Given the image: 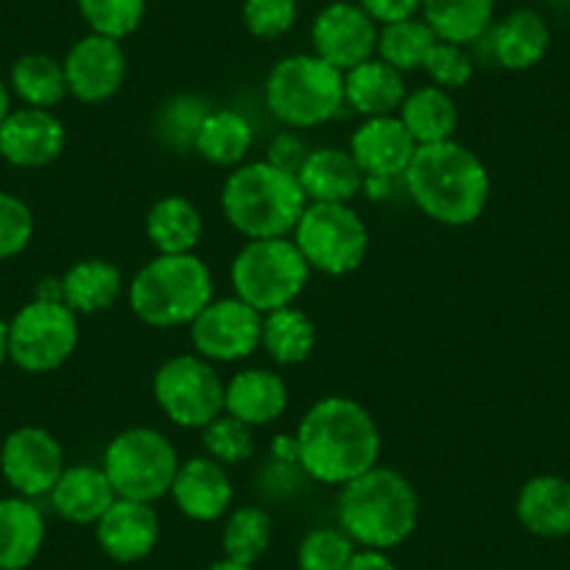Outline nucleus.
<instances>
[{"mask_svg": "<svg viewBox=\"0 0 570 570\" xmlns=\"http://www.w3.org/2000/svg\"><path fill=\"white\" fill-rule=\"evenodd\" d=\"M297 179L308 202L320 205H353L355 196L364 194V171L353 160L350 149H336V146H320L308 151Z\"/></svg>", "mask_w": 570, "mask_h": 570, "instance_id": "obj_20", "label": "nucleus"}, {"mask_svg": "<svg viewBox=\"0 0 570 570\" xmlns=\"http://www.w3.org/2000/svg\"><path fill=\"white\" fill-rule=\"evenodd\" d=\"M53 512L76 525H96L101 514L115 503V490L107 473L98 464H73L65 468L62 479L51 490Z\"/></svg>", "mask_w": 570, "mask_h": 570, "instance_id": "obj_23", "label": "nucleus"}, {"mask_svg": "<svg viewBox=\"0 0 570 570\" xmlns=\"http://www.w3.org/2000/svg\"><path fill=\"white\" fill-rule=\"evenodd\" d=\"M76 3L92 35L118 42L135 35L146 18V0H76Z\"/></svg>", "mask_w": 570, "mask_h": 570, "instance_id": "obj_36", "label": "nucleus"}, {"mask_svg": "<svg viewBox=\"0 0 570 570\" xmlns=\"http://www.w3.org/2000/svg\"><path fill=\"white\" fill-rule=\"evenodd\" d=\"M440 42L434 29L420 18L400 20V23L383 26L377 35V59L392 65L400 73L420 70L425 65L431 48Z\"/></svg>", "mask_w": 570, "mask_h": 570, "instance_id": "obj_35", "label": "nucleus"}, {"mask_svg": "<svg viewBox=\"0 0 570 570\" xmlns=\"http://www.w3.org/2000/svg\"><path fill=\"white\" fill-rule=\"evenodd\" d=\"M272 459L279 464H294L299 468V445L294 434H277L272 440Z\"/></svg>", "mask_w": 570, "mask_h": 570, "instance_id": "obj_46", "label": "nucleus"}, {"mask_svg": "<svg viewBox=\"0 0 570 570\" xmlns=\"http://www.w3.org/2000/svg\"><path fill=\"white\" fill-rule=\"evenodd\" d=\"M68 142L65 124L51 109H12L0 124V157L18 168H46L59 160Z\"/></svg>", "mask_w": 570, "mask_h": 570, "instance_id": "obj_16", "label": "nucleus"}, {"mask_svg": "<svg viewBox=\"0 0 570 570\" xmlns=\"http://www.w3.org/2000/svg\"><path fill=\"white\" fill-rule=\"evenodd\" d=\"M210 104L199 96H177L174 101L166 104L160 115V135L166 137L177 149H188L194 146V137L205 115L210 112Z\"/></svg>", "mask_w": 570, "mask_h": 570, "instance_id": "obj_40", "label": "nucleus"}, {"mask_svg": "<svg viewBox=\"0 0 570 570\" xmlns=\"http://www.w3.org/2000/svg\"><path fill=\"white\" fill-rule=\"evenodd\" d=\"M46 546V518L31 498H0V570H26Z\"/></svg>", "mask_w": 570, "mask_h": 570, "instance_id": "obj_24", "label": "nucleus"}, {"mask_svg": "<svg viewBox=\"0 0 570 570\" xmlns=\"http://www.w3.org/2000/svg\"><path fill=\"white\" fill-rule=\"evenodd\" d=\"M344 570H397L389 551H372V548H358Z\"/></svg>", "mask_w": 570, "mask_h": 570, "instance_id": "obj_45", "label": "nucleus"}, {"mask_svg": "<svg viewBox=\"0 0 570 570\" xmlns=\"http://www.w3.org/2000/svg\"><path fill=\"white\" fill-rule=\"evenodd\" d=\"M495 0H422V20L445 42L468 46L490 29Z\"/></svg>", "mask_w": 570, "mask_h": 570, "instance_id": "obj_32", "label": "nucleus"}, {"mask_svg": "<svg viewBox=\"0 0 570 570\" xmlns=\"http://www.w3.org/2000/svg\"><path fill=\"white\" fill-rule=\"evenodd\" d=\"M392 185L394 179H383V177H364V194L370 196V199H389L392 196Z\"/></svg>", "mask_w": 570, "mask_h": 570, "instance_id": "obj_47", "label": "nucleus"}, {"mask_svg": "<svg viewBox=\"0 0 570 570\" xmlns=\"http://www.w3.org/2000/svg\"><path fill=\"white\" fill-rule=\"evenodd\" d=\"M305 157H308V149H305V142L294 131H279L272 140V146H268V163L283 168V171L297 174L303 168Z\"/></svg>", "mask_w": 570, "mask_h": 570, "instance_id": "obj_43", "label": "nucleus"}, {"mask_svg": "<svg viewBox=\"0 0 570 570\" xmlns=\"http://www.w3.org/2000/svg\"><path fill=\"white\" fill-rule=\"evenodd\" d=\"M338 529L358 548L392 551L420 523V495L403 473L375 464L350 484L338 487Z\"/></svg>", "mask_w": 570, "mask_h": 570, "instance_id": "obj_3", "label": "nucleus"}, {"mask_svg": "<svg viewBox=\"0 0 570 570\" xmlns=\"http://www.w3.org/2000/svg\"><path fill=\"white\" fill-rule=\"evenodd\" d=\"M403 185L411 202L445 227L479 222L492 190L481 157L456 140L420 146L405 168Z\"/></svg>", "mask_w": 570, "mask_h": 570, "instance_id": "obj_2", "label": "nucleus"}, {"mask_svg": "<svg viewBox=\"0 0 570 570\" xmlns=\"http://www.w3.org/2000/svg\"><path fill=\"white\" fill-rule=\"evenodd\" d=\"M65 468L68 464H65L62 445L46 428H18L0 448V473L18 495L31 498V501L51 495Z\"/></svg>", "mask_w": 570, "mask_h": 570, "instance_id": "obj_13", "label": "nucleus"}, {"mask_svg": "<svg viewBox=\"0 0 570 570\" xmlns=\"http://www.w3.org/2000/svg\"><path fill=\"white\" fill-rule=\"evenodd\" d=\"M553 3H559V0H553Z\"/></svg>", "mask_w": 570, "mask_h": 570, "instance_id": "obj_52", "label": "nucleus"}, {"mask_svg": "<svg viewBox=\"0 0 570 570\" xmlns=\"http://www.w3.org/2000/svg\"><path fill=\"white\" fill-rule=\"evenodd\" d=\"M252 431H255V428L235 420V416H216L210 425L202 428V442H205L207 456L216 459L224 468H227V464L249 462L252 453H255V434H252Z\"/></svg>", "mask_w": 570, "mask_h": 570, "instance_id": "obj_38", "label": "nucleus"}, {"mask_svg": "<svg viewBox=\"0 0 570 570\" xmlns=\"http://www.w3.org/2000/svg\"><path fill=\"white\" fill-rule=\"evenodd\" d=\"M179 512L196 523H216L229 512L235 498L227 468L210 456H194L179 464L171 487Z\"/></svg>", "mask_w": 570, "mask_h": 570, "instance_id": "obj_19", "label": "nucleus"}, {"mask_svg": "<svg viewBox=\"0 0 570 570\" xmlns=\"http://www.w3.org/2000/svg\"><path fill=\"white\" fill-rule=\"evenodd\" d=\"M263 96L279 124L314 129L344 107V73L316 53H294L274 65Z\"/></svg>", "mask_w": 570, "mask_h": 570, "instance_id": "obj_6", "label": "nucleus"}, {"mask_svg": "<svg viewBox=\"0 0 570 570\" xmlns=\"http://www.w3.org/2000/svg\"><path fill=\"white\" fill-rule=\"evenodd\" d=\"M244 23L257 40H277L297 23V0H244Z\"/></svg>", "mask_w": 570, "mask_h": 570, "instance_id": "obj_42", "label": "nucleus"}, {"mask_svg": "<svg viewBox=\"0 0 570 570\" xmlns=\"http://www.w3.org/2000/svg\"><path fill=\"white\" fill-rule=\"evenodd\" d=\"M35 238V213L20 196L0 190V261L18 257Z\"/></svg>", "mask_w": 570, "mask_h": 570, "instance_id": "obj_39", "label": "nucleus"}, {"mask_svg": "<svg viewBox=\"0 0 570 570\" xmlns=\"http://www.w3.org/2000/svg\"><path fill=\"white\" fill-rule=\"evenodd\" d=\"M79 347V314L65 303L31 299L9 322V358L31 375L53 372Z\"/></svg>", "mask_w": 570, "mask_h": 570, "instance_id": "obj_11", "label": "nucleus"}, {"mask_svg": "<svg viewBox=\"0 0 570 570\" xmlns=\"http://www.w3.org/2000/svg\"><path fill=\"white\" fill-rule=\"evenodd\" d=\"M416 149L420 146L397 115L364 118V124L350 137V155L364 177L400 179L414 160Z\"/></svg>", "mask_w": 570, "mask_h": 570, "instance_id": "obj_18", "label": "nucleus"}, {"mask_svg": "<svg viewBox=\"0 0 570 570\" xmlns=\"http://www.w3.org/2000/svg\"><path fill=\"white\" fill-rule=\"evenodd\" d=\"M205 218L188 196H163L146 216V238L157 255H188L199 246Z\"/></svg>", "mask_w": 570, "mask_h": 570, "instance_id": "obj_27", "label": "nucleus"}, {"mask_svg": "<svg viewBox=\"0 0 570 570\" xmlns=\"http://www.w3.org/2000/svg\"><path fill=\"white\" fill-rule=\"evenodd\" d=\"M213 299V272L196 252L151 257L129 283V308L160 331L190 327Z\"/></svg>", "mask_w": 570, "mask_h": 570, "instance_id": "obj_5", "label": "nucleus"}, {"mask_svg": "<svg viewBox=\"0 0 570 570\" xmlns=\"http://www.w3.org/2000/svg\"><path fill=\"white\" fill-rule=\"evenodd\" d=\"M272 514L263 507L255 503H246V507L233 509L227 514V523L222 531V548L224 557L233 559V562L252 564L255 568L263 557L272 548Z\"/></svg>", "mask_w": 570, "mask_h": 570, "instance_id": "obj_34", "label": "nucleus"}, {"mask_svg": "<svg viewBox=\"0 0 570 570\" xmlns=\"http://www.w3.org/2000/svg\"><path fill=\"white\" fill-rule=\"evenodd\" d=\"M12 112V96H9V87L7 81L0 79V124L7 120V115Z\"/></svg>", "mask_w": 570, "mask_h": 570, "instance_id": "obj_49", "label": "nucleus"}, {"mask_svg": "<svg viewBox=\"0 0 570 570\" xmlns=\"http://www.w3.org/2000/svg\"><path fill=\"white\" fill-rule=\"evenodd\" d=\"M7 358H9V325L0 320V370H3Z\"/></svg>", "mask_w": 570, "mask_h": 570, "instance_id": "obj_50", "label": "nucleus"}, {"mask_svg": "<svg viewBox=\"0 0 570 570\" xmlns=\"http://www.w3.org/2000/svg\"><path fill=\"white\" fill-rule=\"evenodd\" d=\"M261 347L279 366H297L311 358L316 347V327L305 311L279 308L263 316Z\"/></svg>", "mask_w": 570, "mask_h": 570, "instance_id": "obj_31", "label": "nucleus"}, {"mask_svg": "<svg viewBox=\"0 0 570 570\" xmlns=\"http://www.w3.org/2000/svg\"><path fill=\"white\" fill-rule=\"evenodd\" d=\"M405 96L409 92H405L403 73L377 57L344 73V104H350L364 118L397 115Z\"/></svg>", "mask_w": 570, "mask_h": 570, "instance_id": "obj_25", "label": "nucleus"}, {"mask_svg": "<svg viewBox=\"0 0 570 570\" xmlns=\"http://www.w3.org/2000/svg\"><path fill=\"white\" fill-rule=\"evenodd\" d=\"M179 453L174 442L155 428H126L104 451V473L115 495L129 501L155 503L171 495L174 475L179 470Z\"/></svg>", "mask_w": 570, "mask_h": 570, "instance_id": "obj_8", "label": "nucleus"}, {"mask_svg": "<svg viewBox=\"0 0 570 570\" xmlns=\"http://www.w3.org/2000/svg\"><path fill=\"white\" fill-rule=\"evenodd\" d=\"M288 409V386L272 370H240L224 386V414L263 428L277 422Z\"/></svg>", "mask_w": 570, "mask_h": 570, "instance_id": "obj_21", "label": "nucleus"}, {"mask_svg": "<svg viewBox=\"0 0 570 570\" xmlns=\"http://www.w3.org/2000/svg\"><path fill=\"white\" fill-rule=\"evenodd\" d=\"M252 142H255V129L246 115H240L238 109H210L196 129L194 149L210 166L238 168L244 166Z\"/></svg>", "mask_w": 570, "mask_h": 570, "instance_id": "obj_29", "label": "nucleus"}, {"mask_svg": "<svg viewBox=\"0 0 570 570\" xmlns=\"http://www.w3.org/2000/svg\"><path fill=\"white\" fill-rule=\"evenodd\" d=\"M308 207L297 174L283 171L268 160L233 168L222 188L224 218L249 240L288 238Z\"/></svg>", "mask_w": 570, "mask_h": 570, "instance_id": "obj_4", "label": "nucleus"}, {"mask_svg": "<svg viewBox=\"0 0 570 570\" xmlns=\"http://www.w3.org/2000/svg\"><path fill=\"white\" fill-rule=\"evenodd\" d=\"M377 35H381V29H377L375 20L347 0H338V3L322 9L314 20V29H311L316 57L331 62L342 73L375 57Z\"/></svg>", "mask_w": 570, "mask_h": 570, "instance_id": "obj_14", "label": "nucleus"}, {"mask_svg": "<svg viewBox=\"0 0 570 570\" xmlns=\"http://www.w3.org/2000/svg\"><path fill=\"white\" fill-rule=\"evenodd\" d=\"M35 299H48V303H62V277H46L37 285Z\"/></svg>", "mask_w": 570, "mask_h": 570, "instance_id": "obj_48", "label": "nucleus"}, {"mask_svg": "<svg viewBox=\"0 0 570 570\" xmlns=\"http://www.w3.org/2000/svg\"><path fill=\"white\" fill-rule=\"evenodd\" d=\"M292 235L311 272H322L327 277L355 272L370 252V229L353 205L308 202Z\"/></svg>", "mask_w": 570, "mask_h": 570, "instance_id": "obj_9", "label": "nucleus"}, {"mask_svg": "<svg viewBox=\"0 0 570 570\" xmlns=\"http://www.w3.org/2000/svg\"><path fill=\"white\" fill-rule=\"evenodd\" d=\"M62 68L70 96L81 104H101L120 90L129 62L118 40L87 35L70 48Z\"/></svg>", "mask_w": 570, "mask_h": 570, "instance_id": "obj_15", "label": "nucleus"}, {"mask_svg": "<svg viewBox=\"0 0 570 570\" xmlns=\"http://www.w3.org/2000/svg\"><path fill=\"white\" fill-rule=\"evenodd\" d=\"M224 386L216 364L196 353L174 355L155 372L151 392L163 414L179 428H205L224 414Z\"/></svg>", "mask_w": 570, "mask_h": 570, "instance_id": "obj_10", "label": "nucleus"}, {"mask_svg": "<svg viewBox=\"0 0 570 570\" xmlns=\"http://www.w3.org/2000/svg\"><path fill=\"white\" fill-rule=\"evenodd\" d=\"M551 29L531 9L507 14L492 31V57L507 70H529L548 53Z\"/></svg>", "mask_w": 570, "mask_h": 570, "instance_id": "obj_28", "label": "nucleus"}, {"mask_svg": "<svg viewBox=\"0 0 570 570\" xmlns=\"http://www.w3.org/2000/svg\"><path fill=\"white\" fill-rule=\"evenodd\" d=\"M96 542L104 557L118 564H135L151 557L160 542V514L155 503L115 498L96 523Z\"/></svg>", "mask_w": 570, "mask_h": 570, "instance_id": "obj_17", "label": "nucleus"}, {"mask_svg": "<svg viewBox=\"0 0 570 570\" xmlns=\"http://www.w3.org/2000/svg\"><path fill=\"white\" fill-rule=\"evenodd\" d=\"M12 90L26 107L53 109L70 96L62 62L48 53H26L12 65Z\"/></svg>", "mask_w": 570, "mask_h": 570, "instance_id": "obj_33", "label": "nucleus"}, {"mask_svg": "<svg viewBox=\"0 0 570 570\" xmlns=\"http://www.w3.org/2000/svg\"><path fill=\"white\" fill-rule=\"evenodd\" d=\"M263 336V314L238 297L213 299L194 322L190 342L196 355L213 364H235L257 353Z\"/></svg>", "mask_w": 570, "mask_h": 570, "instance_id": "obj_12", "label": "nucleus"}, {"mask_svg": "<svg viewBox=\"0 0 570 570\" xmlns=\"http://www.w3.org/2000/svg\"><path fill=\"white\" fill-rule=\"evenodd\" d=\"M207 570H255V568H252V564H240V562H233V559H227V557H224V559H216V562H213L210 568H207Z\"/></svg>", "mask_w": 570, "mask_h": 570, "instance_id": "obj_51", "label": "nucleus"}, {"mask_svg": "<svg viewBox=\"0 0 570 570\" xmlns=\"http://www.w3.org/2000/svg\"><path fill=\"white\" fill-rule=\"evenodd\" d=\"M397 118L403 120L416 146H434V142L453 140L459 129L456 101L451 98V92L434 85L409 92Z\"/></svg>", "mask_w": 570, "mask_h": 570, "instance_id": "obj_30", "label": "nucleus"}, {"mask_svg": "<svg viewBox=\"0 0 570 570\" xmlns=\"http://www.w3.org/2000/svg\"><path fill=\"white\" fill-rule=\"evenodd\" d=\"M124 294V274L104 257H85L62 274V303L79 316L109 311Z\"/></svg>", "mask_w": 570, "mask_h": 570, "instance_id": "obj_26", "label": "nucleus"}, {"mask_svg": "<svg viewBox=\"0 0 570 570\" xmlns=\"http://www.w3.org/2000/svg\"><path fill=\"white\" fill-rule=\"evenodd\" d=\"M358 551L353 540L338 525H320L299 540L297 568L299 570H344L353 553Z\"/></svg>", "mask_w": 570, "mask_h": 570, "instance_id": "obj_37", "label": "nucleus"}, {"mask_svg": "<svg viewBox=\"0 0 570 570\" xmlns=\"http://www.w3.org/2000/svg\"><path fill=\"white\" fill-rule=\"evenodd\" d=\"M299 470L325 487H344L381 459L377 422L358 400L331 394L305 411L297 431Z\"/></svg>", "mask_w": 570, "mask_h": 570, "instance_id": "obj_1", "label": "nucleus"}, {"mask_svg": "<svg viewBox=\"0 0 570 570\" xmlns=\"http://www.w3.org/2000/svg\"><path fill=\"white\" fill-rule=\"evenodd\" d=\"M308 277L311 266L292 238L246 240L229 266L235 297L263 316L297 303Z\"/></svg>", "mask_w": 570, "mask_h": 570, "instance_id": "obj_7", "label": "nucleus"}, {"mask_svg": "<svg viewBox=\"0 0 570 570\" xmlns=\"http://www.w3.org/2000/svg\"><path fill=\"white\" fill-rule=\"evenodd\" d=\"M422 70L428 73L431 85L442 87V90H459V87L470 85L473 79V59L464 51V46H456V42L440 40L431 53H428Z\"/></svg>", "mask_w": 570, "mask_h": 570, "instance_id": "obj_41", "label": "nucleus"}, {"mask_svg": "<svg viewBox=\"0 0 570 570\" xmlns=\"http://www.w3.org/2000/svg\"><path fill=\"white\" fill-rule=\"evenodd\" d=\"M361 9H364L375 23L389 26L400 23V20L416 18V12H422V0H361Z\"/></svg>", "mask_w": 570, "mask_h": 570, "instance_id": "obj_44", "label": "nucleus"}, {"mask_svg": "<svg viewBox=\"0 0 570 570\" xmlns=\"http://www.w3.org/2000/svg\"><path fill=\"white\" fill-rule=\"evenodd\" d=\"M514 512L520 525L534 537H570V481L562 475H534L520 487Z\"/></svg>", "mask_w": 570, "mask_h": 570, "instance_id": "obj_22", "label": "nucleus"}]
</instances>
